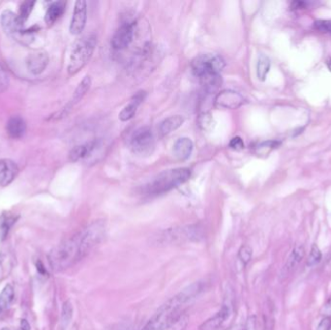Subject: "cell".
Here are the masks:
<instances>
[{
  "label": "cell",
  "instance_id": "30",
  "mask_svg": "<svg viewBox=\"0 0 331 330\" xmlns=\"http://www.w3.org/2000/svg\"><path fill=\"white\" fill-rule=\"evenodd\" d=\"M35 2L34 1H26L22 4L21 6V9H20V14L17 15L20 20L22 21V23H26L27 21L28 17L30 16L31 12H32V9L34 7Z\"/></svg>",
  "mask_w": 331,
  "mask_h": 330
},
{
  "label": "cell",
  "instance_id": "15",
  "mask_svg": "<svg viewBox=\"0 0 331 330\" xmlns=\"http://www.w3.org/2000/svg\"><path fill=\"white\" fill-rule=\"evenodd\" d=\"M17 164L10 159H0V186L9 185L17 177Z\"/></svg>",
  "mask_w": 331,
  "mask_h": 330
},
{
  "label": "cell",
  "instance_id": "39",
  "mask_svg": "<svg viewBox=\"0 0 331 330\" xmlns=\"http://www.w3.org/2000/svg\"><path fill=\"white\" fill-rule=\"evenodd\" d=\"M20 326H21V329L22 330L31 329V327H30V324H29V322H27V320H26V319H22V320H21V323H20Z\"/></svg>",
  "mask_w": 331,
  "mask_h": 330
},
{
  "label": "cell",
  "instance_id": "41",
  "mask_svg": "<svg viewBox=\"0 0 331 330\" xmlns=\"http://www.w3.org/2000/svg\"><path fill=\"white\" fill-rule=\"evenodd\" d=\"M36 266H37V270H38V272L40 273V274H42V275H47V270H46V268L44 267V265H43L42 262L41 261H38L37 262V264H36Z\"/></svg>",
  "mask_w": 331,
  "mask_h": 330
},
{
  "label": "cell",
  "instance_id": "37",
  "mask_svg": "<svg viewBox=\"0 0 331 330\" xmlns=\"http://www.w3.org/2000/svg\"><path fill=\"white\" fill-rule=\"evenodd\" d=\"M320 314L323 316V318H329L331 319V297L323 304Z\"/></svg>",
  "mask_w": 331,
  "mask_h": 330
},
{
  "label": "cell",
  "instance_id": "24",
  "mask_svg": "<svg viewBox=\"0 0 331 330\" xmlns=\"http://www.w3.org/2000/svg\"><path fill=\"white\" fill-rule=\"evenodd\" d=\"M270 67H271L270 60L266 55L261 54L259 60H258V65H257V76L260 81H262V82L265 81L267 74L269 73Z\"/></svg>",
  "mask_w": 331,
  "mask_h": 330
},
{
  "label": "cell",
  "instance_id": "25",
  "mask_svg": "<svg viewBox=\"0 0 331 330\" xmlns=\"http://www.w3.org/2000/svg\"><path fill=\"white\" fill-rule=\"evenodd\" d=\"M15 297V290L12 285H6L0 294V309L4 310L8 308L10 304L13 302Z\"/></svg>",
  "mask_w": 331,
  "mask_h": 330
},
{
  "label": "cell",
  "instance_id": "31",
  "mask_svg": "<svg viewBox=\"0 0 331 330\" xmlns=\"http://www.w3.org/2000/svg\"><path fill=\"white\" fill-rule=\"evenodd\" d=\"M272 307H268V312L263 315V330H274V318Z\"/></svg>",
  "mask_w": 331,
  "mask_h": 330
},
{
  "label": "cell",
  "instance_id": "27",
  "mask_svg": "<svg viewBox=\"0 0 331 330\" xmlns=\"http://www.w3.org/2000/svg\"><path fill=\"white\" fill-rule=\"evenodd\" d=\"M322 258H323V255H322L320 248L318 247L317 244H313L312 248H311V251H310V255L307 260V265L309 267H314L317 264L321 263Z\"/></svg>",
  "mask_w": 331,
  "mask_h": 330
},
{
  "label": "cell",
  "instance_id": "10",
  "mask_svg": "<svg viewBox=\"0 0 331 330\" xmlns=\"http://www.w3.org/2000/svg\"><path fill=\"white\" fill-rule=\"evenodd\" d=\"M135 35V23L124 22L119 26L111 39V46L114 50H124L132 43Z\"/></svg>",
  "mask_w": 331,
  "mask_h": 330
},
{
  "label": "cell",
  "instance_id": "34",
  "mask_svg": "<svg viewBox=\"0 0 331 330\" xmlns=\"http://www.w3.org/2000/svg\"><path fill=\"white\" fill-rule=\"evenodd\" d=\"M199 123H200L201 127L203 128L204 130L211 129V128H212V125H211V124H214V122H213V118L210 115V114L204 113V115H202V117L200 118V119H199Z\"/></svg>",
  "mask_w": 331,
  "mask_h": 330
},
{
  "label": "cell",
  "instance_id": "13",
  "mask_svg": "<svg viewBox=\"0 0 331 330\" xmlns=\"http://www.w3.org/2000/svg\"><path fill=\"white\" fill-rule=\"evenodd\" d=\"M87 20V5L85 0H79L75 3L73 17L70 25V32L73 35H79L85 29Z\"/></svg>",
  "mask_w": 331,
  "mask_h": 330
},
{
  "label": "cell",
  "instance_id": "1",
  "mask_svg": "<svg viewBox=\"0 0 331 330\" xmlns=\"http://www.w3.org/2000/svg\"><path fill=\"white\" fill-rule=\"evenodd\" d=\"M105 236V222L95 221L51 250L49 255L51 268L60 272L73 266L89 254L102 241Z\"/></svg>",
  "mask_w": 331,
  "mask_h": 330
},
{
  "label": "cell",
  "instance_id": "22",
  "mask_svg": "<svg viewBox=\"0 0 331 330\" xmlns=\"http://www.w3.org/2000/svg\"><path fill=\"white\" fill-rule=\"evenodd\" d=\"M184 123V118L181 115H173L163 120L159 127L162 135H169L171 132L178 130Z\"/></svg>",
  "mask_w": 331,
  "mask_h": 330
},
{
  "label": "cell",
  "instance_id": "8",
  "mask_svg": "<svg viewBox=\"0 0 331 330\" xmlns=\"http://www.w3.org/2000/svg\"><path fill=\"white\" fill-rule=\"evenodd\" d=\"M204 237L202 229L198 226L194 227H187L185 229H170L166 231L159 243L161 244H172V243H179L183 241H200Z\"/></svg>",
  "mask_w": 331,
  "mask_h": 330
},
{
  "label": "cell",
  "instance_id": "20",
  "mask_svg": "<svg viewBox=\"0 0 331 330\" xmlns=\"http://www.w3.org/2000/svg\"><path fill=\"white\" fill-rule=\"evenodd\" d=\"M96 146H97V141H91V142H88L86 144L75 146L69 154V158H70L71 161L73 162L85 159L87 156H89L91 153L93 152Z\"/></svg>",
  "mask_w": 331,
  "mask_h": 330
},
{
  "label": "cell",
  "instance_id": "28",
  "mask_svg": "<svg viewBox=\"0 0 331 330\" xmlns=\"http://www.w3.org/2000/svg\"><path fill=\"white\" fill-rule=\"evenodd\" d=\"M73 317V305L67 300L64 302L62 306V311H61V323L63 326H67Z\"/></svg>",
  "mask_w": 331,
  "mask_h": 330
},
{
  "label": "cell",
  "instance_id": "43",
  "mask_svg": "<svg viewBox=\"0 0 331 330\" xmlns=\"http://www.w3.org/2000/svg\"><path fill=\"white\" fill-rule=\"evenodd\" d=\"M1 330H10L9 328H7V327H4V328H2Z\"/></svg>",
  "mask_w": 331,
  "mask_h": 330
},
{
  "label": "cell",
  "instance_id": "45",
  "mask_svg": "<svg viewBox=\"0 0 331 330\" xmlns=\"http://www.w3.org/2000/svg\"><path fill=\"white\" fill-rule=\"evenodd\" d=\"M0 311H1V309H0Z\"/></svg>",
  "mask_w": 331,
  "mask_h": 330
},
{
  "label": "cell",
  "instance_id": "19",
  "mask_svg": "<svg viewBox=\"0 0 331 330\" xmlns=\"http://www.w3.org/2000/svg\"><path fill=\"white\" fill-rule=\"evenodd\" d=\"M194 144L189 138H180L173 145V154L181 161H185L192 155Z\"/></svg>",
  "mask_w": 331,
  "mask_h": 330
},
{
  "label": "cell",
  "instance_id": "12",
  "mask_svg": "<svg viewBox=\"0 0 331 330\" xmlns=\"http://www.w3.org/2000/svg\"><path fill=\"white\" fill-rule=\"evenodd\" d=\"M90 86H91V79H90V76H85L83 79V81L80 83V85H77L75 92L73 94L72 99L66 105V107H64L60 111L56 112L51 119H60L64 118L65 115H67L69 111L73 109V107L85 97V94L87 93V91L89 90Z\"/></svg>",
  "mask_w": 331,
  "mask_h": 330
},
{
  "label": "cell",
  "instance_id": "23",
  "mask_svg": "<svg viewBox=\"0 0 331 330\" xmlns=\"http://www.w3.org/2000/svg\"><path fill=\"white\" fill-rule=\"evenodd\" d=\"M17 219V217L11 213H3L0 215V240L6 239L10 229Z\"/></svg>",
  "mask_w": 331,
  "mask_h": 330
},
{
  "label": "cell",
  "instance_id": "38",
  "mask_svg": "<svg viewBox=\"0 0 331 330\" xmlns=\"http://www.w3.org/2000/svg\"><path fill=\"white\" fill-rule=\"evenodd\" d=\"M331 329V319L329 318H323V321L320 322L317 330H330Z\"/></svg>",
  "mask_w": 331,
  "mask_h": 330
},
{
  "label": "cell",
  "instance_id": "6",
  "mask_svg": "<svg viewBox=\"0 0 331 330\" xmlns=\"http://www.w3.org/2000/svg\"><path fill=\"white\" fill-rule=\"evenodd\" d=\"M0 25L5 33L14 38L22 44H29L34 39V33L36 30L25 29L24 23L14 12L10 10H5L0 16Z\"/></svg>",
  "mask_w": 331,
  "mask_h": 330
},
{
  "label": "cell",
  "instance_id": "29",
  "mask_svg": "<svg viewBox=\"0 0 331 330\" xmlns=\"http://www.w3.org/2000/svg\"><path fill=\"white\" fill-rule=\"evenodd\" d=\"M252 255H253V251H252V248L250 246H241L240 249L238 250V260L245 266L248 263H250V261L252 259Z\"/></svg>",
  "mask_w": 331,
  "mask_h": 330
},
{
  "label": "cell",
  "instance_id": "9",
  "mask_svg": "<svg viewBox=\"0 0 331 330\" xmlns=\"http://www.w3.org/2000/svg\"><path fill=\"white\" fill-rule=\"evenodd\" d=\"M233 311V300H232V293L227 292L224 302L222 304L220 310L215 314L210 319L204 322L199 330H217L224 324Z\"/></svg>",
  "mask_w": 331,
  "mask_h": 330
},
{
  "label": "cell",
  "instance_id": "17",
  "mask_svg": "<svg viewBox=\"0 0 331 330\" xmlns=\"http://www.w3.org/2000/svg\"><path fill=\"white\" fill-rule=\"evenodd\" d=\"M304 255H305V249L303 246L299 244L295 246V248L293 249L291 253L289 256L287 263L283 268L282 276L287 277L289 274L295 270L298 266V264L302 261V259L304 258Z\"/></svg>",
  "mask_w": 331,
  "mask_h": 330
},
{
  "label": "cell",
  "instance_id": "3",
  "mask_svg": "<svg viewBox=\"0 0 331 330\" xmlns=\"http://www.w3.org/2000/svg\"><path fill=\"white\" fill-rule=\"evenodd\" d=\"M225 61L218 54L204 53L195 57L191 68L193 74L199 77L208 88L217 87L221 84V71L225 67Z\"/></svg>",
  "mask_w": 331,
  "mask_h": 330
},
{
  "label": "cell",
  "instance_id": "26",
  "mask_svg": "<svg viewBox=\"0 0 331 330\" xmlns=\"http://www.w3.org/2000/svg\"><path fill=\"white\" fill-rule=\"evenodd\" d=\"M279 145H280V143L277 141H266V142H263L262 144L257 145L256 153L260 156L268 155L273 149H275Z\"/></svg>",
  "mask_w": 331,
  "mask_h": 330
},
{
  "label": "cell",
  "instance_id": "2",
  "mask_svg": "<svg viewBox=\"0 0 331 330\" xmlns=\"http://www.w3.org/2000/svg\"><path fill=\"white\" fill-rule=\"evenodd\" d=\"M203 282H196L170 298L156 311L142 330H166L183 315L184 306L194 300L204 290Z\"/></svg>",
  "mask_w": 331,
  "mask_h": 330
},
{
  "label": "cell",
  "instance_id": "40",
  "mask_svg": "<svg viewBox=\"0 0 331 330\" xmlns=\"http://www.w3.org/2000/svg\"><path fill=\"white\" fill-rule=\"evenodd\" d=\"M305 5L306 3L303 1H295V2L291 3L290 7H291V9H300L303 8Z\"/></svg>",
  "mask_w": 331,
  "mask_h": 330
},
{
  "label": "cell",
  "instance_id": "21",
  "mask_svg": "<svg viewBox=\"0 0 331 330\" xmlns=\"http://www.w3.org/2000/svg\"><path fill=\"white\" fill-rule=\"evenodd\" d=\"M64 10H65V2L63 1L52 2L46 12V16H45L46 24L48 26L53 25L63 15Z\"/></svg>",
  "mask_w": 331,
  "mask_h": 330
},
{
  "label": "cell",
  "instance_id": "18",
  "mask_svg": "<svg viewBox=\"0 0 331 330\" xmlns=\"http://www.w3.org/2000/svg\"><path fill=\"white\" fill-rule=\"evenodd\" d=\"M6 131L10 138L14 140L22 139L26 132V124L25 119L20 115L11 117L6 124Z\"/></svg>",
  "mask_w": 331,
  "mask_h": 330
},
{
  "label": "cell",
  "instance_id": "11",
  "mask_svg": "<svg viewBox=\"0 0 331 330\" xmlns=\"http://www.w3.org/2000/svg\"><path fill=\"white\" fill-rule=\"evenodd\" d=\"M245 98L235 90H223L215 98V106L221 109L236 110L245 104Z\"/></svg>",
  "mask_w": 331,
  "mask_h": 330
},
{
  "label": "cell",
  "instance_id": "36",
  "mask_svg": "<svg viewBox=\"0 0 331 330\" xmlns=\"http://www.w3.org/2000/svg\"><path fill=\"white\" fill-rule=\"evenodd\" d=\"M241 330H257V319L255 316H251L247 319L246 322Z\"/></svg>",
  "mask_w": 331,
  "mask_h": 330
},
{
  "label": "cell",
  "instance_id": "42",
  "mask_svg": "<svg viewBox=\"0 0 331 330\" xmlns=\"http://www.w3.org/2000/svg\"><path fill=\"white\" fill-rule=\"evenodd\" d=\"M327 67H328V69L331 71V57L330 59H328V60H327Z\"/></svg>",
  "mask_w": 331,
  "mask_h": 330
},
{
  "label": "cell",
  "instance_id": "32",
  "mask_svg": "<svg viewBox=\"0 0 331 330\" xmlns=\"http://www.w3.org/2000/svg\"><path fill=\"white\" fill-rule=\"evenodd\" d=\"M9 84H10V80H9L8 74L0 63V93L4 92L8 88Z\"/></svg>",
  "mask_w": 331,
  "mask_h": 330
},
{
  "label": "cell",
  "instance_id": "14",
  "mask_svg": "<svg viewBox=\"0 0 331 330\" xmlns=\"http://www.w3.org/2000/svg\"><path fill=\"white\" fill-rule=\"evenodd\" d=\"M26 67L32 75H40L49 64V55L45 51H33L26 59Z\"/></svg>",
  "mask_w": 331,
  "mask_h": 330
},
{
  "label": "cell",
  "instance_id": "33",
  "mask_svg": "<svg viewBox=\"0 0 331 330\" xmlns=\"http://www.w3.org/2000/svg\"><path fill=\"white\" fill-rule=\"evenodd\" d=\"M315 28L322 32L331 33V20H319L315 22Z\"/></svg>",
  "mask_w": 331,
  "mask_h": 330
},
{
  "label": "cell",
  "instance_id": "35",
  "mask_svg": "<svg viewBox=\"0 0 331 330\" xmlns=\"http://www.w3.org/2000/svg\"><path fill=\"white\" fill-rule=\"evenodd\" d=\"M229 147L236 151H240L244 149V143L240 137H235L229 142Z\"/></svg>",
  "mask_w": 331,
  "mask_h": 330
},
{
  "label": "cell",
  "instance_id": "5",
  "mask_svg": "<svg viewBox=\"0 0 331 330\" xmlns=\"http://www.w3.org/2000/svg\"><path fill=\"white\" fill-rule=\"evenodd\" d=\"M96 44L97 38L94 34L84 36L76 43L69 61L68 73L70 76L76 75L87 64L92 57Z\"/></svg>",
  "mask_w": 331,
  "mask_h": 330
},
{
  "label": "cell",
  "instance_id": "7",
  "mask_svg": "<svg viewBox=\"0 0 331 330\" xmlns=\"http://www.w3.org/2000/svg\"><path fill=\"white\" fill-rule=\"evenodd\" d=\"M155 138L148 127L138 129L131 139L132 151L141 157L150 156L155 150Z\"/></svg>",
  "mask_w": 331,
  "mask_h": 330
},
{
  "label": "cell",
  "instance_id": "4",
  "mask_svg": "<svg viewBox=\"0 0 331 330\" xmlns=\"http://www.w3.org/2000/svg\"><path fill=\"white\" fill-rule=\"evenodd\" d=\"M191 178V170L187 168L165 170L154 178L147 186V192L153 195L167 193L170 190L182 185Z\"/></svg>",
  "mask_w": 331,
  "mask_h": 330
},
{
  "label": "cell",
  "instance_id": "16",
  "mask_svg": "<svg viewBox=\"0 0 331 330\" xmlns=\"http://www.w3.org/2000/svg\"><path fill=\"white\" fill-rule=\"evenodd\" d=\"M146 97V92L145 91H139L137 92L129 102V104L126 105L122 110L119 112V118L121 121H128L131 119H133L136 114L138 108L140 105L144 102Z\"/></svg>",
  "mask_w": 331,
  "mask_h": 330
},
{
  "label": "cell",
  "instance_id": "44",
  "mask_svg": "<svg viewBox=\"0 0 331 330\" xmlns=\"http://www.w3.org/2000/svg\"><path fill=\"white\" fill-rule=\"evenodd\" d=\"M226 330H237V329H236V328H229V329H226Z\"/></svg>",
  "mask_w": 331,
  "mask_h": 330
}]
</instances>
